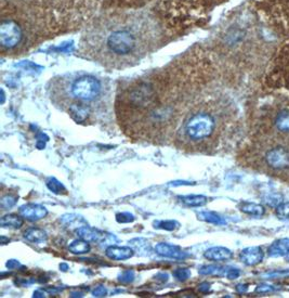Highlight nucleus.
Instances as JSON below:
<instances>
[{
    "instance_id": "f257e3e1",
    "label": "nucleus",
    "mask_w": 289,
    "mask_h": 298,
    "mask_svg": "<svg viewBox=\"0 0 289 298\" xmlns=\"http://www.w3.org/2000/svg\"><path fill=\"white\" fill-rule=\"evenodd\" d=\"M250 156L256 170L289 182V139L257 136Z\"/></svg>"
},
{
    "instance_id": "f03ea898",
    "label": "nucleus",
    "mask_w": 289,
    "mask_h": 298,
    "mask_svg": "<svg viewBox=\"0 0 289 298\" xmlns=\"http://www.w3.org/2000/svg\"><path fill=\"white\" fill-rule=\"evenodd\" d=\"M222 122L219 115L208 110L195 112L188 116L178 131V141L192 150H207L217 147Z\"/></svg>"
},
{
    "instance_id": "7ed1b4c3",
    "label": "nucleus",
    "mask_w": 289,
    "mask_h": 298,
    "mask_svg": "<svg viewBox=\"0 0 289 298\" xmlns=\"http://www.w3.org/2000/svg\"><path fill=\"white\" fill-rule=\"evenodd\" d=\"M258 136L289 139V99L274 102L262 117Z\"/></svg>"
},
{
    "instance_id": "20e7f679",
    "label": "nucleus",
    "mask_w": 289,
    "mask_h": 298,
    "mask_svg": "<svg viewBox=\"0 0 289 298\" xmlns=\"http://www.w3.org/2000/svg\"><path fill=\"white\" fill-rule=\"evenodd\" d=\"M68 89H70L71 98L75 100L71 106H84L90 107V103L96 102L101 96L102 84L99 79L94 76L84 75L75 78L70 84Z\"/></svg>"
},
{
    "instance_id": "39448f33",
    "label": "nucleus",
    "mask_w": 289,
    "mask_h": 298,
    "mask_svg": "<svg viewBox=\"0 0 289 298\" xmlns=\"http://www.w3.org/2000/svg\"><path fill=\"white\" fill-rule=\"evenodd\" d=\"M136 46L135 36L127 29L113 32L106 41V47L115 56L125 57L134 52Z\"/></svg>"
},
{
    "instance_id": "423d86ee",
    "label": "nucleus",
    "mask_w": 289,
    "mask_h": 298,
    "mask_svg": "<svg viewBox=\"0 0 289 298\" xmlns=\"http://www.w3.org/2000/svg\"><path fill=\"white\" fill-rule=\"evenodd\" d=\"M22 29L13 20H3L0 25V43L4 49H13L21 43Z\"/></svg>"
},
{
    "instance_id": "0eeeda50",
    "label": "nucleus",
    "mask_w": 289,
    "mask_h": 298,
    "mask_svg": "<svg viewBox=\"0 0 289 298\" xmlns=\"http://www.w3.org/2000/svg\"><path fill=\"white\" fill-rule=\"evenodd\" d=\"M19 212L24 218H26L29 221H37L39 219H42L48 213L46 207L38 204H33V203L21 206Z\"/></svg>"
},
{
    "instance_id": "6e6552de",
    "label": "nucleus",
    "mask_w": 289,
    "mask_h": 298,
    "mask_svg": "<svg viewBox=\"0 0 289 298\" xmlns=\"http://www.w3.org/2000/svg\"><path fill=\"white\" fill-rule=\"evenodd\" d=\"M239 259L246 266H257L263 260V251L259 246L245 248L239 254Z\"/></svg>"
},
{
    "instance_id": "1a4fd4ad",
    "label": "nucleus",
    "mask_w": 289,
    "mask_h": 298,
    "mask_svg": "<svg viewBox=\"0 0 289 298\" xmlns=\"http://www.w3.org/2000/svg\"><path fill=\"white\" fill-rule=\"evenodd\" d=\"M156 254H158L161 257L173 258V259H184L188 257V254L183 252L181 248L174 245L167 244V243H158L155 246Z\"/></svg>"
},
{
    "instance_id": "9d476101",
    "label": "nucleus",
    "mask_w": 289,
    "mask_h": 298,
    "mask_svg": "<svg viewBox=\"0 0 289 298\" xmlns=\"http://www.w3.org/2000/svg\"><path fill=\"white\" fill-rule=\"evenodd\" d=\"M135 254V251L130 247H120V246H109L105 250V255L113 260H126L129 259Z\"/></svg>"
},
{
    "instance_id": "9b49d317",
    "label": "nucleus",
    "mask_w": 289,
    "mask_h": 298,
    "mask_svg": "<svg viewBox=\"0 0 289 298\" xmlns=\"http://www.w3.org/2000/svg\"><path fill=\"white\" fill-rule=\"evenodd\" d=\"M76 234L78 237L87 242H102L106 236L105 233L88 226L78 228L76 230Z\"/></svg>"
},
{
    "instance_id": "f8f14e48",
    "label": "nucleus",
    "mask_w": 289,
    "mask_h": 298,
    "mask_svg": "<svg viewBox=\"0 0 289 298\" xmlns=\"http://www.w3.org/2000/svg\"><path fill=\"white\" fill-rule=\"evenodd\" d=\"M204 256L205 258H207L208 260L212 261H224L231 259L233 253L225 247L217 246V247H212L206 251Z\"/></svg>"
},
{
    "instance_id": "ddd939ff",
    "label": "nucleus",
    "mask_w": 289,
    "mask_h": 298,
    "mask_svg": "<svg viewBox=\"0 0 289 298\" xmlns=\"http://www.w3.org/2000/svg\"><path fill=\"white\" fill-rule=\"evenodd\" d=\"M269 256L283 257L289 254V238H280L274 241L269 247Z\"/></svg>"
},
{
    "instance_id": "4468645a",
    "label": "nucleus",
    "mask_w": 289,
    "mask_h": 298,
    "mask_svg": "<svg viewBox=\"0 0 289 298\" xmlns=\"http://www.w3.org/2000/svg\"><path fill=\"white\" fill-rule=\"evenodd\" d=\"M277 68L281 82L286 86V88H289V51L284 54L278 61Z\"/></svg>"
},
{
    "instance_id": "2eb2a0df",
    "label": "nucleus",
    "mask_w": 289,
    "mask_h": 298,
    "mask_svg": "<svg viewBox=\"0 0 289 298\" xmlns=\"http://www.w3.org/2000/svg\"><path fill=\"white\" fill-rule=\"evenodd\" d=\"M24 237L28 242L40 244V243L47 241V233L42 229H39V228H31V229H27L24 232Z\"/></svg>"
},
{
    "instance_id": "dca6fc26",
    "label": "nucleus",
    "mask_w": 289,
    "mask_h": 298,
    "mask_svg": "<svg viewBox=\"0 0 289 298\" xmlns=\"http://www.w3.org/2000/svg\"><path fill=\"white\" fill-rule=\"evenodd\" d=\"M24 220L21 216L10 213V215L3 216L0 219V225L2 228H12V229H19L23 226Z\"/></svg>"
},
{
    "instance_id": "f3484780",
    "label": "nucleus",
    "mask_w": 289,
    "mask_h": 298,
    "mask_svg": "<svg viewBox=\"0 0 289 298\" xmlns=\"http://www.w3.org/2000/svg\"><path fill=\"white\" fill-rule=\"evenodd\" d=\"M239 210H241L243 213H247V215L254 216V217H261L264 213L263 206L256 204V203L245 202L241 206H239Z\"/></svg>"
},
{
    "instance_id": "a211bd4d",
    "label": "nucleus",
    "mask_w": 289,
    "mask_h": 298,
    "mask_svg": "<svg viewBox=\"0 0 289 298\" xmlns=\"http://www.w3.org/2000/svg\"><path fill=\"white\" fill-rule=\"evenodd\" d=\"M179 198L185 206L189 207L204 206L206 203H207V197L204 195H187V196H180Z\"/></svg>"
},
{
    "instance_id": "6ab92c4d",
    "label": "nucleus",
    "mask_w": 289,
    "mask_h": 298,
    "mask_svg": "<svg viewBox=\"0 0 289 298\" xmlns=\"http://www.w3.org/2000/svg\"><path fill=\"white\" fill-rule=\"evenodd\" d=\"M68 250L71 253L76 255H81V254H87V253L90 252V244L89 242H87L82 238L79 240H76L72 243V244L68 246Z\"/></svg>"
},
{
    "instance_id": "aec40b11",
    "label": "nucleus",
    "mask_w": 289,
    "mask_h": 298,
    "mask_svg": "<svg viewBox=\"0 0 289 298\" xmlns=\"http://www.w3.org/2000/svg\"><path fill=\"white\" fill-rule=\"evenodd\" d=\"M198 219L204 220L208 223H213V225H224L225 220L222 217H220L215 213L212 212H203L198 213Z\"/></svg>"
},
{
    "instance_id": "412c9836",
    "label": "nucleus",
    "mask_w": 289,
    "mask_h": 298,
    "mask_svg": "<svg viewBox=\"0 0 289 298\" xmlns=\"http://www.w3.org/2000/svg\"><path fill=\"white\" fill-rule=\"evenodd\" d=\"M229 268H224V267H219V266H203L202 268L199 269V275H203V276H212V275H218V276H221V275H227V271H228Z\"/></svg>"
},
{
    "instance_id": "4be33fe9",
    "label": "nucleus",
    "mask_w": 289,
    "mask_h": 298,
    "mask_svg": "<svg viewBox=\"0 0 289 298\" xmlns=\"http://www.w3.org/2000/svg\"><path fill=\"white\" fill-rule=\"evenodd\" d=\"M47 187L50 191L56 194H65L66 189L60 181H58L56 178H49L47 180Z\"/></svg>"
},
{
    "instance_id": "5701e85b",
    "label": "nucleus",
    "mask_w": 289,
    "mask_h": 298,
    "mask_svg": "<svg viewBox=\"0 0 289 298\" xmlns=\"http://www.w3.org/2000/svg\"><path fill=\"white\" fill-rule=\"evenodd\" d=\"M155 228H158V229L167 230V231H173L174 229H177L179 227V223L177 221L173 220H166V221H159L157 223H154Z\"/></svg>"
},
{
    "instance_id": "b1692460",
    "label": "nucleus",
    "mask_w": 289,
    "mask_h": 298,
    "mask_svg": "<svg viewBox=\"0 0 289 298\" xmlns=\"http://www.w3.org/2000/svg\"><path fill=\"white\" fill-rule=\"evenodd\" d=\"M18 202V197L14 195H6L1 198V202H0V204H1L2 210H10V208L13 207L14 205L17 204Z\"/></svg>"
},
{
    "instance_id": "393cba45",
    "label": "nucleus",
    "mask_w": 289,
    "mask_h": 298,
    "mask_svg": "<svg viewBox=\"0 0 289 298\" xmlns=\"http://www.w3.org/2000/svg\"><path fill=\"white\" fill-rule=\"evenodd\" d=\"M276 215L281 219H289V202L282 203L276 207Z\"/></svg>"
},
{
    "instance_id": "a878e982",
    "label": "nucleus",
    "mask_w": 289,
    "mask_h": 298,
    "mask_svg": "<svg viewBox=\"0 0 289 298\" xmlns=\"http://www.w3.org/2000/svg\"><path fill=\"white\" fill-rule=\"evenodd\" d=\"M173 277L177 279L178 281L184 282L187 281L189 277H191V271L189 269H185V268H179V269L173 271Z\"/></svg>"
},
{
    "instance_id": "bb28decb",
    "label": "nucleus",
    "mask_w": 289,
    "mask_h": 298,
    "mask_svg": "<svg viewBox=\"0 0 289 298\" xmlns=\"http://www.w3.org/2000/svg\"><path fill=\"white\" fill-rule=\"evenodd\" d=\"M116 220L119 223H129L135 221V217L129 213H117Z\"/></svg>"
},
{
    "instance_id": "cd10ccee",
    "label": "nucleus",
    "mask_w": 289,
    "mask_h": 298,
    "mask_svg": "<svg viewBox=\"0 0 289 298\" xmlns=\"http://www.w3.org/2000/svg\"><path fill=\"white\" fill-rule=\"evenodd\" d=\"M135 280V272L132 270H127L119 276V281L122 283H130Z\"/></svg>"
},
{
    "instance_id": "c85d7f7f",
    "label": "nucleus",
    "mask_w": 289,
    "mask_h": 298,
    "mask_svg": "<svg viewBox=\"0 0 289 298\" xmlns=\"http://www.w3.org/2000/svg\"><path fill=\"white\" fill-rule=\"evenodd\" d=\"M239 275H241V271H239L238 269H234V268H229L228 271H227V277L230 280H234L236 279V277H239Z\"/></svg>"
},
{
    "instance_id": "c756f323",
    "label": "nucleus",
    "mask_w": 289,
    "mask_h": 298,
    "mask_svg": "<svg viewBox=\"0 0 289 298\" xmlns=\"http://www.w3.org/2000/svg\"><path fill=\"white\" fill-rule=\"evenodd\" d=\"M106 289L103 285H99L96 289L94 291V296L95 297H104L106 295Z\"/></svg>"
},
{
    "instance_id": "7c9ffc66",
    "label": "nucleus",
    "mask_w": 289,
    "mask_h": 298,
    "mask_svg": "<svg viewBox=\"0 0 289 298\" xmlns=\"http://www.w3.org/2000/svg\"><path fill=\"white\" fill-rule=\"evenodd\" d=\"M199 292L200 293H208V291L210 290V284L209 283H207V282H204V283H202V284L199 285Z\"/></svg>"
},
{
    "instance_id": "2f4dec72",
    "label": "nucleus",
    "mask_w": 289,
    "mask_h": 298,
    "mask_svg": "<svg viewBox=\"0 0 289 298\" xmlns=\"http://www.w3.org/2000/svg\"><path fill=\"white\" fill-rule=\"evenodd\" d=\"M19 261L14 260V259H11V260H9V261L7 262V267L9 268V269H14V268H17V267H19Z\"/></svg>"
},
{
    "instance_id": "473e14b6",
    "label": "nucleus",
    "mask_w": 289,
    "mask_h": 298,
    "mask_svg": "<svg viewBox=\"0 0 289 298\" xmlns=\"http://www.w3.org/2000/svg\"><path fill=\"white\" fill-rule=\"evenodd\" d=\"M45 295H43V293L40 292V291H36L35 293H34V297H43Z\"/></svg>"
},
{
    "instance_id": "72a5a7b5",
    "label": "nucleus",
    "mask_w": 289,
    "mask_h": 298,
    "mask_svg": "<svg viewBox=\"0 0 289 298\" xmlns=\"http://www.w3.org/2000/svg\"><path fill=\"white\" fill-rule=\"evenodd\" d=\"M60 268H61V269H62L63 271H66V270L68 269V267H67L66 264H61V265H60Z\"/></svg>"
},
{
    "instance_id": "f704fd0d",
    "label": "nucleus",
    "mask_w": 289,
    "mask_h": 298,
    "mask_svg": "<svg viewBox=\"0 0 289 298\" xmlns=\"http://www.w3.org/2000/svg\"><path fill=\"white\" fill-rule=\"evenodd\" d=\"M286 260L289 262V254L286 256Z\"/></svg>"
}]
</instances>
